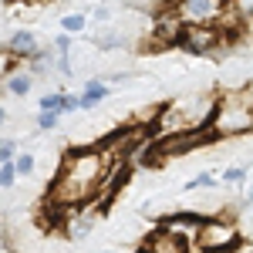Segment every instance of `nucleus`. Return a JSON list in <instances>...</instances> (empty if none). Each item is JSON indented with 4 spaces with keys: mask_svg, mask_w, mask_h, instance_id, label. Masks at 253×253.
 Masks as SVG:
<instances>
[{
    "mask_svg": "<svg viewBox=\"0 0 253 253\" xmlns=\"http://www.w3.org/2000/svg\"><path fill=\"white\" fill-rule=\"evenodd\" d=\"M112 162H115V156L105 152L101 145H95V149H68L58 166L47 203L58 206V210H81L88 203H98L101 182L112 169Z\"/></svg>",
    "mask_w": 253,
    "mask_h": 253,
    "instance_id": "1",
    "label": "nucleus"
},
{
    "mask_svg": "<svg viewBox=\"0 0 253 253\" xmlns=\"http://www.w3.org/2000/svg\"><path fill=\"white\" fill-rule=\"evenodd\" d=\"M210 132H213V138H236L253 132V95L247 88L219 95V108H216Z\"/></svg>",
    "mask_w": 253,
    "mask_h": 253,
    "instance_id": "2",
    "label": "nucleus"
},
{
    "mask_svg": "<svg viewBox=\"0 0 253 253\" xmlns=\"http://www.w3.org/2000/svg\"><path fill=\"white\" fill-rule=\"evenodd\" d=\"M193 243L199 253H233V250H240L243 233H240V226H236L233 219H226V216H206L199 223V230H196Z\"/></svg>",
    "mask_w": 253,
    "mask_h": 253,
    "instance_id": "3",
    "label": "nucleus"
},
{
    "mask_svg": "<svg viewBox=\"0 0 253 253\" xmlns=\"http://www.w3.org/2000/svg\"><path fill=\"white\" fill-rule=\"evenodd\" d=\"M226 44L230 34L219 24H186L179 38V51H186L189 58H219Z\"/></svg>",
    "mask_w": 253,
    "mask_h": 253,
    "instance_id": "4",
    "label": "nucleus"
},
{
    "mask_svg": "<svg viewBox=\"0 0 253 253\" xmlns=\"http://www.w3.org/2000/svg\"><path fill=\"white\" fill-rule=\"evenodd\" d=\"M186 24L175 10H159L156 20H152V31H149V51H169V47H179V38H182Z\"/></svg>",
    "mask_w": 253,
    "mask_h": 253,
    "instance_id": "5",
    "label": "nucleus"
},
{
    "mask_svg": "<svg viewBox=\"0 0 253 253\" xmlns=\"http://www.w3.org/2000/svg\"><path fill=\"white\" fill-rule=\"evenodd\" d=\"M223 0H179L172 10L182 17V24H216L223 17Z\"/></svg>",
    "mask_w": 253,
    "mask_h": 253,
    "instance_id": "6",
    "label": "nucleus"
},
{
    "mask_svg": "<svg viewBox=\"0 0 253 253\" xmlns=\"http://www.w3.org/2000/svg\"><path fill=\"white\" fill-rule=\"evenodd\" d=\"M138 253H189V240L172 233V230H166V226H159Z\"/></svg>",
    "mask_w": 253,
    "mask_h": 253,
    "instance_id": "7",
    "label": "nucleus"
},
{
    "mask_svg": "<svg viewBox=\"0 0 253 253\" xmlns=\"http://www.w3.org/2000/svg\"><path fill=\"white\" fill-rule=\"evenodd\" d=\"M3 47H7V54H10L14 61H31L41 51V38L34 34V31H14Z\"/></svg>",
    "mask_w": 253,
    "mask_h": 253,
    "instance_id": "8",
    "label": "nucleus"
},
{
    "mask_svg": "<svg viewBox=\"0 0 253 253\" xmlns=\"http://www.w3.org/2000/svg\"><path fill=\"white\" fill-rule=\"evenodd\" d=\"M98 219H101V203H88V206H81L78 213L68 219V236H71V240H84V236L95 230Z\"/></svg>",
    "mask_w": 253,
    "mask_h": 253,
    "instance_id": "9",
    "label": "nucleus"
},
{
    "mask_svg": "<svg viewBox=\"0 0 253 253\" xmlns=\"http://www.w3.org/2000/svg\"><path fill=\"white\" fill-rule=\"evenodd\" d=\"M34 81H38V78H34V75H31L27 68L14 64V68L7 71V78H3V84H0V88H3V91H7L10 98H24V95H31Z\"/></svg>",
    "mask_w": 253,
    "mask_h": 253,
    "instance_id": "10",
    "label": "nucleus"
},
{
    "mask_svg": "<svg viewBox=\"0 0 253 253\" xmlns=\"http://www.w3.org/2000/svg\"><path fill=\"white\" fill-rule=\"evenodd\" d=\"M112 95V84L108 81H101V78H91V81H84V88H81V112H91L95 105H101L105 98Z\"/></svg>",
    "mask_w": 253,
    "mask_h": 253,
    "instance_id": "11",
    "label": "nucleus"
},
{
    "mask_svg": "<svg viewBox=\"0 0 253 253\" xmlns=\"http://www.w3.org/2000/svg\"><path fill=\"white\" fill-rule=\"evenodd\" d=\"M54 61H58V54H54V47H41L38 54L31 61H24V68L34 75V78H47L51 71H54Z\"/></svg>",
    "mask_w": 253,
    "mask_h": 253,
    "instance_id": "12",
    "label": "nucleus"
},
{
    "mask_svg": "<svg viewBox=\"0 0 253 253\" xmlns=\"http://www.w3.org/2000/svg\"><path fill=\"white\" fill-rule=\"evenodd\" d=\"M95 44L101 51H122V47H128V38L125 34H118V31H101L95 38Z\"/></svg>",
    "mask_w": 253,
    "mask_h": 253,
    "instance_id": "13",
    "label": "nucleus"
},
{
    "mask_svg": "<svg viewBox=\"0 0 253 253\" xmlns=\"http://www.w3.org/2000/svg\"><path fill=\"white\" fill-rule=\"evenodd\" d=\"M84 27H88V17L84 14H64L61 17V31L64 34H84Z\"/></svg>",
    "mask_w": 253,
    "mask_h": 253,
    "instance_id": "14",
    "label": "nucleus"
},
{
    "mask_svg": "<svg viewBox=\"0 0 253 253\" xmlns=\"http://www.w3.org/2000/svg\"><path fill=\"white\" fill-rule=\"evenodd\" d=\"M61 101H64V91H47V95H41V101H38V112H61ZM64 115V112H61Z\"/></svg>",
    "mask_w": 253,
    "mask_h": 253,
    "instance_id": "15",
    "label": "nucleus"
},
{
    "mask_svg": "<svg viewBox=\"0 0 253 253\" xmlns=\"http://www.w3.org/2000/svg\"><path fill=\"white\" fill-rule=\"evenodd\" d=\"M61 112H38V115H34V125H38L41 132H51V128H58L61 125Z\"/></svg>",
    "mask_w": 253,
    "mask_h": 253,
    "instance_id": "16",
    "label": "nucleus"
},
{
    "mask_svg": "<svg viewBox=\"0 0 253 253\" xmlns=\"http://www.w3.org/2000/svg\"><path fill=\"white\" fill-rule=\"evenodd\" d=\"M247 166H230V169H223L219 172V179L226 182V186H240V182H247Z\"/></svg>",
    "mask_w": 253,
    "mask_h": 253,
    "instance_id": "17",
    "label": "nucleus"
},
{
    "mask_svg": "<svg viewBox=\"0 0 253 253\" xmlns=\"http://www.w3.org/2000/svg\"><path fill=\"white\" fill-rule=\"evenodd\" d=\"M71 44H75V34H64V31L51 41V47H54V54H58V58H71Z\"/></svg>",
    "mask_w": 253,
    "mask_h": 253,
    "instance_id": "18",
    "label": "nucleus"
},
{
    "mask_svg": "<svg viewBox=\"0 0 253 253\" xmlns=\"http://www.w3.org/2000/svg\"><path fill=\"white\" fill-rule=\"evenodd\" d=\"M14 166H17V175H34V169H38V159L31 156V152H20V156L14 159Z\"/></svg>",
    "mask_w": 253,
    "mask_h": 253,
    "instance_id": "19",
    "label": "nucleus"
},
{
    "mask_svg": "<svg viewBox=\"0 0 253 253\" xmlns=\"http://www.w3.org/2000/svg\"><path fill=\"white\" fill-rule=\"evenodd\" d=\"M210 186H216V175L206 169V172H199V175H193L189 182H186V189L193 193V189H210Z\"/></svg>",
    "mask_w": 253,
    "mask_h": 253,
    "instance_id": "20",
    "label": "nucleus"
},
{
    "mask_svg": "<svg viewBox=\"0 0 253 253\" xmlns=\"http://www.w3.org/2000/svg\"><path fill=\"white\" fill-rule=\"evenodd\" d=\"M17 179L20 175H17V166H14V162H3V166H0V189H10Z\"/></svg>",
    "mask_w": 253,
    "mask_h": 253,
    "instance_id": "21",
    "label": "nucleus"
},
{
    "mask_svg": "<svg viewBox=\"0 0 253 253\" xmlns=\"http://www.w3.org/2000/svg\"><path fill=\"white\" fill-rule=\"evenodd\" d=\"M20 152H17V138H0V166L3 162H14Z\"/></svg>",
    "mask_w": 253,
    "mask_h": 253,
    "instance_id": "22",
    "label": "nucleus"
},
{
    "mask_svg": "<svg viewBox=\"0 0 253 253\" xmlns=\"http://www.w3.org/2000/svg\"><path fill=\"white\" fill-rule=\"evenodd\" d=\"M61 112H64V115H71V112H81V98H78V95H71V91H64Z\"/></svg>",
    "mask_w": 253,
    "mask_h": 253,
    "instance_id": "23",
    "label": "nucleus"
},
{
    "mask_svg": "<svg viewBox=\"0 0 253 253\" xmlns=\"http://www.w3.org/2000/svg\"><path fill=\"white\" fill-rule=\"evenodd\" d=\"M14 64H17V61H14L10 54H7V47H0V84H3V78H7V71H10Z\"/></svg>",
    "mask_w": 253,
    "mask_h": 253,
    "instance_id": "24",
    "label": "nucleus"
},
{
    "mask_svg": "<svg viewBox=\"0 0 253 253\" xmlns=\"http://www.w3.org/2000/svg\"><path fill=\"white\" fill-rule=\"evenodd\" d=\"M112 17V10L108 7H95V20H108Z\"/></svg>",
    "mask_w": 253,
    "mask_h": 253,
    "instance_id": "25",
    "label": "nucleus"
},
{
    "mask_svg": "<svg viewBox=\"0 0 253 253\" xmlns=\"http://www.w3.org/2000/svg\"><path fill=\"white\" fill-rule=\"evenodd\" d=\"M7 118H10V112H7V105H3V101H0V128H3V125H7Z\"/></svg>",
    "mask_w": 253,
    "mask_h": 253,
    "instance_id": "26",
    "label": "nucleus"
},
{
    "mask_svg": "<svg viewBox=\"0 0 253 253\" xmlns=\"http://www.w3.org/2000/svg\"><path fill=\"white\" fill-rule=\"evenodd\" d=\"M98 253H135V250H122V247H108V250H98Z\"/></svg>",
    "mask_w": 253,
    "mask_h": 253,
    "instance_id": "27",
    "label": "nucleus"
},
{
    "mask_svg": "<svg viewBox=\"0 0 253 253\" xmlns=\"http://www.w3.org/2000/svg\"><path fill=\"white\" fill-rule=\"evenodd\" d=\"M243 88H247V91H250V95H253V75H250V81H247V84H243Z\"/></svg>",
    "mask_w": 253,
    "mask_h": 253,
    "instance_id": "28",
    "label": "nucleus"
},
{
    "mask_svg": "<svg viewBox=\"0 0 253 253\" xmlns=\"http://www.w3.org/2000/svg\"><path fill=\"white\" fill-rule=\"evenodd\" d=\"M0 230H3V223H0Z\"/></svg>",
    "mask_w": 253,
    "mask_h": 253,
    "instance_id": "29",
    "label": "nucleus"
}]
</instances>
